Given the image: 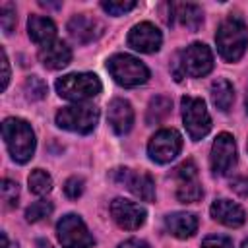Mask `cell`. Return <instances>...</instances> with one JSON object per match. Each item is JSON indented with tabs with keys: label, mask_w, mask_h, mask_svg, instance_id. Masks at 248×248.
I'll return each instance as SVG.
<instances>
[{
	"label": "cell",
	"mask_w": 248,
	"mask_h": 248,
	"mask_svg": "<svg viewBox=\"0 0 248 248\" xmlns=\"http://www.w3.org/2000/svg\"><path fill=\"white\" fill-rule=\"evenodd\" d=\"M4 143L16 163H27L35 153V134L29 122L23 118H6L2 122Z\"/></svg>",
	"instance_id": "1"
},
{
	"label": "cell",
	"mask_w": 248,
	"mask_h": 248,
	"mask_svg": "<svg viewBox=\"0 0 248 248\" xmlns=\"http://www.w3.org/2000/svg\"><path fill=\"white\" fill-rule=\"evenodd\" d=\"M217 50L227 62H236L242 58L248 46V31L238 16H229L215 33Z\"/></svg>",
	"instance_id": "2"
},
{
	"label": "cell",
	"mask_w": 248,
	"mask_h": 248,
	"mask_svg": "<svg viewBox=\"0 0 248 248\" xmlns=\"http://www.w3.org/2000/svg\"><path fill=\"white\" fill-rule=\"evenodd\" d=\"M54 87H56V93L62 99L83 103L87 99L97 97L101 93L103 85H101V79L95 74L81 72V74H68V76L58 78Z\"/></svg>",
	"instance_id": "3"
},
{
	"label": "cell",
	"mask_w": 248,
	"mask_h": 248,
	"mask_svg": "<svg viewBox=\"0 0 248 248\" xmlns=\"http://www.w3.org/2000/svg\"><path fill=\"white\" fill-rule=\"evenodd\" d=\"M107 70L118 85L136 87L149 79V70L143 62L130 54H114L107 62Z\"/></svg>",
	"instance_id": "4"
},
{
	"label": "cell",
	"mask_w": 248,
	"mask_h": 248,
	"mask_svg": "<svg viewBox=\"0 0 248 248\" xmlns=\"http://www.w3.org/2000/svg\"><path fill=\"white\" fill-rule=\"evenodd\" d=\"M99 122V108L93 105H70L56 112V126L76 134H89Z\"/></svg>",
	"instance_id": "5"
},
{
	"label": "cell",
	"mask_w": 248,
	"mask_h": 248,
	"mask_svg": "<svg viewBox=\"0 0 248 248\" xmlns=\"http://www.w3.org/2000/svg\"><path fill=\"white\" fill-rule=\"evenodd\" d=\"M182 120L188 136L194 141L202 140L211 130V116L205 108L203 99L200 97H182Z\"/></svg>",
	"instance_id": "6"
},
{
	"label": "cell",
	"mask_w": 248,
	"mask_h": 248,
	"mask_svg": "<svg viewBox=\"0 0 248 248\" xmlns=\"http://www.w3.org/2000/svg\"><path fill=\"white\" fill-rule=\"evenodd\" d=\"M56 234H58L62 248H91L95 244L81 217L74 213H68L58 221Z\"/></svg>",
	"instance_id": "7"
},
{
	"label": "cell",
	"mask_w": 248,
	"mask_h": 248,
	"mask_svg": "<svg viewBox=\"0 0 248 248\" xmlns=\"http://www.w3.org/2000/svg\"><path fill=\"white\" fill-rule=\"evenodd\" d=\"M182 149V138L174 128H163L155 132L147 143V153L155 163H170Z\"/></svg>",
	"instance_id": "8"
},
{
	"label": "cell",
	"mask_w": 248,
	"mask_h": 248,
	"mask_svg": "<svg viewBox=\"0 0 248 248\" xmlns=\"http://www.w3.org/2000/svg\"><path fill=\"white\" fill-rule=\"evenodd\" d=\"M209 165H211L213 174H217V176H225L232 170V167L236 165V143L231 134L221 132L215 138V141L211 145Z\"/></svg>",
	"instance_id": "9"
},
{
	"label": "cell",
	"mask_w": 248,
	"mask_h": 248,
	"mask_svg": "<svg viewBox=\"0 0 248 248\" xmlns=\"http://www.w3.org/2000/svg\"><path fill=\"white\" fill-rule=\"evenodd\" d=\"M180 64H182L184 76L202 78L211 72L213 54H211L209 46H205L203 43H192L190 46H186L180 52Z\"/></svg>",
	"instance_id": "10"
},
{
	"label": "cell",
	"mask_w": 248,
	"mask_h": 248,
	"mask_svg": "<svg viewBox=\"0 0 248 248\" xmlns=\"http://www.w3.org/2000/svg\"><path fill=\"white\" fill-rule=\"evenodd\" d=\"M112 178L118 184L126 186L141 202H153L155 200V182L147 172H134L130 169H116Z\"/></svg>",
	"instance_id": "11"
},
{
	"label": "cell",
	"mask_w": 248,
	"mask_h": 248,
	"mask_svg": "<svg viewBox=\"0 0 248 248\" xmlns=\"http://www.w3.org/2000/svg\"><path fill=\"white\" fill-rule=\"evenodd\" d=\"M110 215L114 223L126 231H136L145 223V209L140 203H134L124 198H116L110 203Z\"/></svg>",
	"instance_id": "12"
},
{
	"label": "cell",
	"mask_w": 248,
	"mask_h": 248,
	"mask_svg": "<svg viewBox=\"0 0 248 248\" xmlns=\"http://www.w3.org/2000/svg\"><path fill=\"white\" fill-rule=\"evenodd\" d=\"M161 43H163L161 31L149 21L136 23L128 33V45L138 52H145V54L157 52L161 48Z\"/></svg>",
	"instance_id": "13"
},
{
	"label": "cell",
	"mask_w": 248,
	"mask_h": 248,
	"mask_svg": "<svg viewBox=\"0 0 248 248\" xmlns=\"http://www.w3.org/2000/svg\"><path fill=\"white\" fill-rule=\"evenodd\" d=\"M101 33H103V25L89 14H78L68 21V35L72 37V41L79 45H87L95 41Z\"/></svg>",
	"instance_id": "14"
},
{
	"label": "cell",
	"mask_w": 248,
	"mask_h": 248,
	"mask_svg": "<svg viewBox=\"0 0 248 248\" xmlns=\"http://www.w3.org/2000/svg\"><path fill=\"white\" fill-rule=\"evenodd\" d=\"M107 120L112 128L114 134L124 136L130 132L132 124H134V108L126 99H114L108 105V112H107Z\"/></svg>",
	"instance_id": "15"
},
{
	"label": "cell",
	"mask_w": 248,
	"mask_h": 248,
	"mask_svg": "<svg viewBox=\"0 0 248 248\" xmlns=\"http://www.w3.org/2000/svg\"><path fill=\"white\" fill-rule=\"evenodd\" d=\"M209 213L217 223H221L225 227H240L246 221L244 209L238 203H234L231 200H225V198L223 200H215L211 203V207H209Z\"/></svg>",
	"instance_id": "16"
},
{
	"label": "cell",
	"mask_w": 248,
	"mask_h": 248,
	"mask_svg": "<svg viewBox=\"0 0 248 248\" xmlns=\"http://www.w3.org/2000/svg\"><path fill=\"white\" fill-rule=\"evenodd\" d=\"M27 31H29V39L39 45L41 48L54 43L56 41V25L50 17H45V16H29V21H27Z\"/></svg>",
	"instance_id": "17"
},
{
	"label": "cell",
	"mask_w": 248,
	"mask_h": 248,
	"mask_svg": "<svg viewBox=\"0 0 248 248\" xmlns=\"http://www.w3.org/2000/svg\"><path fill=\"white\" fill-rule=\"evenodd\" d=\"M39 60L48 70H62L72 60V48L64 41H54L39 50Z\"/></svg>",
	"instance_id": "18"
},
{
	"label": "cell",
	"mask_w": 248,
	"mask_h": 248,
	"mask_svg": "<svg viewBox=\"0 0 248 248\" xmlns=\"http://www.w3.org/2000/svg\"><path fill=\"white\" fill-rule=\"evenodd\" d=\"M165 229L176 238H188L198 231V217L194 213L178 211L165 217Z\"/></svg>",
	"instance_id": "19"
},
{
	"label": "cell",
	"mask_w": 248,
	"mask_h": 248,
	"mask_svg": "<svg viewBox=\"0 0 248 248\" xmlns=\"http://www.w3.org/2000/svg\"><path fill=\"white\" fill-rule=\"evenodd\" d=\"M170 8H172V21L178 19L190 31H198V27L203 21V12H202V8L198 4H192V2H170Z\"/></svg>",
	"instance_id": "20"
},
{
	"label": "cell",
	"mask_w": 248,
	"mask_h": 248,
	"mask_svg": "<svg viewBox=\"0 0 248 248\" xmlns=\"http://www.w3.org/2000/svg\"><path fill=\"white\" fill-rule=\"evenodd\" d=\"M211 101H213V105L219 108V110H223V112H227L229 108H231V105H232V101H234V89H232V83L229 81V79H215L213 83H211Z\"/></svg>",
	"instance_id": "21"
},
{
	"label": "cell",
	"mask_w": 248,
	"mask_h": 248,
	"mask_svg": "<svg viewBox=\"0 0 248 248\" xmlns=\"http://www.w3.org/2000/svg\"><path fill=\"white\" fill-rule=\"evenodd\" d=\"M170 108H172V101L165 95H157L149 101L147 105V112H145V122L147 124H159L163 122L169 114H170Z\"/></svg>",
	"instance_id": "22"
},
{
	"label": "cell",
	"mask_w": 248,
	"mask_h": 248,
	"mask_svg": "<svg viewBox=\"0 0 248 248\" xmlns=\"http://www.w3.org/2000/svg\"><path fill=\"white\" fill-rule=\"evenodd\" d=\"M27 182H29V190H31L33 194H37V196H45V194H48V192L52 190V178H50V174H48L46 170H43V169L31 170Z\"/></svg>",
	"instance_id": "23"
},
{
	"label": "cell",
	"mask_w": 248,
	"mask_h": 248,
	"mask_svg": "<svg viewBox=\"0 0 248 248\" xmlns=\"http://www.w3.org/2000/svg\"><path fill=\"white\" fill-rule=\"evenodd\" d=\"M202 196H203V190H202V184L196 178L194 180H182L176 188V198L182 203H194Z\"/></svg>",
	"instance_id": "24"
},
{
	"label": "cell",
	"mask_w": 248,
	"mask_h": 248,
	"mask_svg": "<svg viewBox=\"0 0 248 248\" xmlns=\"http://www.w3.org/2000/svg\"><path fill=\"white\" fill-rule=\"evenodd\" d=\"M50 213H52V203L46 200H39V202H33L25 209V219L29 223H37V221H43L45 217H48Z\"/></svg>",
	"instance_id": "25"
},
{
	"label": "cell",
	"mask_w": 248,
	"mask_h": 248,
	"mask_svg": "<svg viewBox=\"0 0 248 248\" xmlns=\"http://www.w3.org/2000/svg\"><path fill=\"white\" fill-rule=\"evenodd\" d=\"M23 91H25V97H27V99H31V101H39V99H43V97L46 95V83H45L41 78L31 76V78L25 79V83H23Z\"/></svg>",
	"instance_id": "26"
},
{
	"label": "cell",
	"mask_w": 248,
	"mask_h": 248,
	"mask_svg": "<svg viewBox=\"0 0 248 248\" xmlns=\"http://www.w3.org/2000/svg\"><path fill=\"white\" fill-rule=\"evenodd\" d=\"M0 194H2V202L6 207H16L17 205V198H19V186L16 180L4 178L2 186H0Z\"/></svg>",
	"instance_id": "27"
},
{
	"label": "cell",
	"mask_w": 248,
	"mask_h": 248,
	"mask_svg": "<svg viewBox=\"0 0 248 248\" xmlns=\"http://www.w3.org/2000/svg\"><path fill=\"white\" fill-rule=\"evenodd\" d=\"M101 8L110 16H124L136 8V2L134 0H105L101 2Z\"/></svg>",
	"instance_id": "28"
},
{
	"label": "cell",
	"mask_w": 248,
	"mask_h": 248,
	"mask_svg": "<svg viewBox=\"0 0 248 248\" xmlns=\"http://www.w3.org/2000/svg\"><path fill=\"white\" fill-rule=\"evenodd\" d=\"M16 21H17V17H16V8H14V4L4 2V4L0 6V25H2V31H4L6 35H10V33L14 31V27H16Z\"/></svg>",
	"instance_id": "29"
},
{
	"label": "cell",
	"mask_w": 248,
	"mask_h": 248,
	"mask_svg": "<svg viewBox=\"0 0 248 248\" xmlns=\"http://www.w3.org/2000/svg\"><path fill=\"white\" fill-rule=\"evenodd\" d=\"M174 174H176V178H178L180 182H182V180H194V178H196V174H198L196 163H194L192 159L182 161V163L174 169Z\"/></svg>",
	"instance_id": "30"
},
{
	"label": "cell",
	"mask_w": 248,
	"mask_h": 248,
	"mask_svg": "<svg viewBox=\"0 0 248 248\" xmlns=\"http://www.w3.org/2000/svg\"><path fill=\"white\" fill-rule=\"evenodd\" d=\"M85 182H83V178L81 176H70L66 182H64V194L68 196V198H72V200H76V198H79L81 194H83V186Z\"/></svg>",
	"instance_id": "31"
},
{
	"label": "cell",
	"mask_w": 248,
	"mask_h": 248,
	"mask_svg": "<svg viewBox=\"0 0 248 248\" xmlns=\"http://www.w3.org/2000/svg\"><path fill=\"white\" fill-rule=\"evenodd\" d=\"M202 248H232V240L221 234H211L207 238H203Z\"/></svg>",
	"instance_id": "32"
},
{
	"label": "cell",
	"mask_w": 248,
	"mask_h": 248,
	"mask_svg": "<svg viewBox=\"0 0 248 248\" xmlns=\"http://www.w3.org/2000/svg\"><path fill=\"white\" fill-rule=\"evenodd\" d=\"M231 190L236 192L238 196H248V174L234 176L231 180Z\"/></svg>",
	"instance_id": "33"
},
{
	"label": "cell",
	"mask_w": 248,
	"mask_h": 248,
	"mask_svg": "<svg viewBox=\"0 0 248 248\" xmlns=\"http://www.w3.org/2000/svg\"><path fill=\"white\" fill-rule=\"evenodd\" d=\"M0 54H2V89H6L8 81H10V62H8V56H6L4 48L0 50Z\"/></svg>",
	"instance_id": "34"
},
{
	"label": "cell",
	"mask_w": 248,
	"mask_h": 248,
	"mask_svg": "<svg viewBox=\"0 0 248 248\" xmlns=\"http://www.w3.org/2000/svg\"><path fill=\"white\" fill-rule=\"evenodd\" d=\"M118 248H151L145 240H140V238H128L124 242L118 244Z\"/></svg>",
	"instance_id": "35"
},
{
	"label": "cell",
	"mask_w": 248,
	"mask_h": 248,
	"mask_svg": "<svg viewBox=\"0 0 248 248\" xmlns=\"http://www.w3.org/2000/svg\"><path fill=\"white\" fill-rule=\"evenodd\" d=\"M35 246H37V248H54L46 238H39V240L35 242Z\"/></svg>",
	"instance_id": "36"
},
{
	"label": "cell",
	"mask_w": 248,
	"mask_h": 248,
	"mask_svg": "<svg viewBox=\"0 0 248 248\" xmlns=\"http://www.w3.org/2000/svg\"><path fill=\"white\" fill-rule=\"evenodd\" d=\"M2 248H8V236H6V232H2Z\"/></svg>",
	"instance_id": "37"
},
{
	"label": "cell",
	"mask_w": 248,
	"mask_h": 248,
	"mask_svg": "<svg viewBox=\"0 0 248 248\" xmlns=\"http://www.w3.org/2000/svg\"><path fill=\"white\" fill-rule=\"evenodd\" d=\"M240 248H248V240H244V242L240 244Z\"/></svg>",
	"instance_id": "38"
},
{
	"label": "cell",
	"mask_w": 248,
	"mask_h": 248,
	"mask_svg": "<svg viewBox=\"0 0 248 248\" xmlns=\"http://www.w3.org/2000/svg\"><path fill=\"white\" fill-rule=\"evenodd\" d=\"M246 108H248V91H246Z\"/></svg>",
	"instance_id": "39"
}]
</instances>
